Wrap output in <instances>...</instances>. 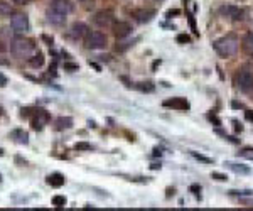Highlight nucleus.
<instances>
[{
    "label": "nucleus",
    "mask_w": 253,
    "mask_h": 211,
    "mask_svg": "<svg viewBox=\"0 0 253 211\" xmlns=\"http://www.w3.org/2000/svg\"><path fill=\"white\" fill-rule=\"evenodd\" d=\"M68 203V200L64 196H54L52 198V206H64Z\"/></svg>",
    "instance_id": "obj_23"
},
{
    "label": "nucleus",
    "mask_w": 253,
    "mask_h": 211,
    "mask_svg": "<svg viewBox=\"0 0 253 211\" xmlns=\"http://www.w3.org/2000/svg\"><path fill=\"white\" fill-rule=\"evenodd\" d=\"M64 182H66V179H64V176L59 172H54V174H51V176H47V184L52 186V188H61V186H64Z\"/></svg>",
    "instance_id": "obj_17"
},
{
    "label": "nucleus",
    "mask_w": 253,
    "mask_h": 211,
    "mask_svg": "<svg viewBox=\"0 0 253 211\" xmlns=\"http://www.w3.org/2000/svg\"><path fill=\"white\" fill-rule=\"evenodd\" d=\"M191 156L194 157L196 161H199V162H205V164H213V159L211 157H206V156H203V154H198V152H191Z\"/></svg>",
    "instance_id": "obj_21"
},
{
    "label": "nucleus",
    "mask_w": 253,
    "mask_h": 211,
    "mask_svg": "<svg viewBox=\"0 0 253 211\" xmlns=\"http://www.w3.org/2000/svg\"><path fill=\"white\" fill-rule=\"evenodd\" d=\"M253 191H230V194H242V196H248V194H252Z\"/></svg>",
    "instance_id": "obj_31"
},
{
    "label": "nucleus",
    "mask_w": 253,
    "mask_h": 211,
    "mask_svg": "<svg viewBox=\"0 0 253 211\" xmlns=\"http://www.w3.org/2000/svg\"><path fill=\"white\" fill-rule=\"evenodd\" d=\"M213 47L221 58H231V56H235L236 52H238L240 41L236 36H224V38H219L214 41Z\"/></svg>",
    "instance_id": "obj_1"
},
{
    "label": "nucleus",
    "mask_w": 253,
    "mask_h": 211,
    "mask_svg": "<svg viewBox=\"0 0 253 211\" xmlns=\"http://www.w3.org/2000/svg\"><path fill=\"white\" fill-rule=\"evenodd\" d=\"M189 191H191V193H194L196 196H198V194L201 193V186H199V184H191V186H189Z\"/></svg>",
    "instance_id": "obj_28"
},
{
    "label": "nucleus",
    "mask_w": 253,
    "mask_h": 211,
    "mask_svg": "<svg viewBox=\"0 0 253 211\" xmlns=\"http://www.w3.org/2000/svg\"><path fill=\"white\" fill-rule=\"evenodd\" d=\"M10 137L14 139L15 144H20V145H27L29 144V133L22 128H17V130H12Z\"/></svg>",
    "instance_id": "obj_15"
},
{
    "label": "nucleus",
    "mask_w": 253,
    "mask_h": 211,
    "mask_svg": "<svg viewBox=\"0 0 253 211\" xmlns=\"http://www.w3.org/2000/svg\"><path fill=\"white\" fill-rule=\"evenodd\" d=\"M210 120H211V122H214L216 125H221V122H219V120H218V117H214V115H210Z\"/></svg>",
    "instance_id": "obj_33"
},
{
    "label": "nucleus",
    "mask_w": 253,
    "mask_h": 211,
    "mask_svg": "<svg viewBox=\"0 0 253 211\" xmlns=\"http://www.w3.org/2000/svg\"><path fill=\"white\" fill-rule=\"evenodd\" d=\"M29 64L32 68H41L44 64V54L42 52H38V54H34L32 58H29Z\"/></svg>",
    "instance_id": "obj_20"
},
{
    "label": "nucleus",
    "mask_w": 253,
    "mask_h": 211,
    "mask_svg": "<svg viewBox=\"0 0 253 211\" xmlns=\"http://www.w3.org/2000/svg\"><path fill=\"white\" fill-rule=\"evenodd\" d=\"M164 107L166 108H172V110H179V112H186L189 110V101L182 96H174V98H167L164 100Z\"/></svg>",
    "instance_id": "obj_8"
},
{
    "label": "nucleus",
    "mask_w": 253,
    "mask_h": 211,
    "mask_svg": "<svg viewBox=\"0 0 253 211\" xmlns=\"http://www.w3.org/2000/svg\"><path fill=\"white\" fill-rule=\"evenodd\" d=\"M49 120H51L49 113L46 110H41V108H38V110L32 113L31 125H32V128H34V130H42V128L49 124Z\"/></svg>",
    "instance_id": "obj_7"
},
{
    "label": "nucleus",
    "mask_w": 253,
    "mask_h": 211,
    "mask_svg": "<svg viewBox=\"0 0 253 211\" xmlns=\"http://www.w3.org/2000/svg\"><path fill=\"white\" fill-rule=\"evenodd\" d=\"M10 49L15 56L31 58V56L36 54V44L32 39H15V41H12Z\"/></svg>",
    "instance_id": "obj_2"
},
{
    "label": "nucleus",
    "mask_w": 253,
    "mask_h": 211,
    "mask_svg": "<svg viewBox=\"0 0 253 211\" xmlns=\"http://www.w3.org/2000/svg\"><path fill=\"white\" fill-rule=\"evenodd\" d=\"M211 177H213V179H216V181H226L228 177H226V174H221V172H213L211 174Z\"/></svg>",
    "instance_id": "obj_26"
},
{
    "label": "nucleus",
    "mask_w": 253,
    "mask_h": 211,
    "mask_svg": "<svg viewBox=\"0 0 253 211\" xmlns=\"http://www.w3.org/2000/svg\"><path fill=\"white\" fill-rule=\"evenodd\" d=\"M5 51H7V46L2 42V41H0V54H3V52H5Z\"/></svg>",
    "instance_id": "obj_35"
},
{
    "label": "nucleus",
    "mask_w": 253,
    "mask_h": 211,
    "mask_svg": "<svg viewBox=\"0 0 253 211\" xmlns=\"http://www.w3.org/2000/svg\"><path fill=\"white\" fill-rule=\"evenodd\" d=\"M219 14L231 20H243L245 17V10L240 9L238 5H233V3H224V5H221L219 7Z\"/></svg>",
    "instance_id": "obj_6"
},
{
    "label": "nucleus",
    "mask_w": 253,
    "mask_h": 211,
    "mask_svg": "<svg viewBox=\"0 0 253 211\" xmlns=\"http://www.w3.org/2000/svg\"><path fill=\"white\" fill-rule=\"evenodd\" d=\"M135 88H137V90H140V91H154L152 83H137Z\"/></svg>",
    "instance_id": "obj_22"
},
{
    "label": "nucleus",
    "mask_w": 253,
    "mask_h": 211,
    "mask_svg": "<svg viewBox=\"0 0 253 211\" xmlns=\"http://www.w3.org/2000/svg\"><path fill=\"white\" fill-rule=\"evenodd\" d=\"M0 179H2V176H0Z\"/></svg>",
    "instance_id": "obj_37"
},
{
    "label": "nucleus",
    "mask_w": 253,
    "mask_h": 211,
    "mask_svg": "<svg viewBox=\"0 0 253 211\" xmlns=\"http://www.w3.org/2000/svg\"><path fill=\"white\" fill-rule=\"evenodd\" d=\"M112 31H113V36L118 39H124L126 36L132 34V26L128 22H124V20H117V22L112 24Z\"/></svg>",
    "instance_id": "obj_9"
},
{
    "label": "nucleus",
    "mask_w": 253,
    "mask_h": 211,
    "mask_svg": "<svg viewBox=\"0 0 253 211\" xmlns=\"http://www.w3.org/2000/svg\"><path fill=\"white\" fill-rule=\"evenodd\" d=\"M236 86L240 91L248 93L253 90V73L250 70H240L236 75Z\"/></svg>",
    "instance_id": "obj_4"
},
{
    "label": "nucleus",
    "mask_w": 253,
    "mask_h": 211,
    "mask_svg": "<svg viewBox=\"0 0 253 211\" xmlns=\"http://www.w3.org/2000/svg\"><path fill=\"white\" fill-rule=\"evenodd\" d=\"M14 14H15L14 7H12L10 3L0 0V15H2V17H10V15H14Z\"/></svg>",
    "instance_id": "obj_19"
},
{
    "label": "nucleus",
    "mask_w": 253,
    "mask_h": 211,
    "mask_svg": "<svg viewBox=\"0 0 253 211\" xmlns=\"http://www.w3.org/2000/svg\"><path fill=\"white\" fill-rule=\"evenodd\" d=\"M89 34V27L83 22H75L69 29V36L73 39H86V36Z\"/></svg>",
    "instance_id": "obj_10"
},
{
    "label": "nucleus",
    "mask_w": 253,
    "mask_h": 211,
    "mask_svg": "<svg viewBox=\"0 0 253 211\" xmlns=\"http://www.w3.org/2000/svg\"><path fill=\"white\" fill-rule=\"evenodd\" d=\"M10 27L15 34H26L29 31V19L24 14H14L10 19Z\"/></svg>",
    "instance_id": "obj_5"
},
{
    "label": "nucleus",
    "mask_w": 253,
    "mask_h": 211,
    "mask_svg": "<svg viewBox=\"0 0 253 211\" xmlns=\"http://www.w3.org/2000/svg\"><path fill=\"white\" fill-rule=\"evenodd\" d=\"M46 17H47L49 22L54 24V26H63V24L66 22L68 15H63V14H59V12H56L52 9H47L46 10Z\"/></svg>",
    "instance_id": "obj_14"
},
{
    "label": "nucleus",
    "mask_w": 253,
    "mask_h": 211,
    "mask_svg": "<svg viewBox=\"0 0 253 211\" xmlns=\"http://www.w3.org/2000/svg\"><path fill=\"white\" fill-rule=\"evenodd\" d=\"M245 119L248 122H253V112L252 110H245Z\"/></svg>",
    "instance_id": "obj_30"
},
{
    "label": "nucleus",
    "mask_w": 253,
    "mask_h": 211,
    "mask_svg": "<svg viewBox=\"0 0 253 211\" xmlns=\"http://www.w3.org/2000/svg\"><path fill=\"white\" fill-rule=\"evenodd\" d=\"M5 84H7V78L0 73V86H5Z\"/></svg>",
    "instance_id": "obj_32"
},
{
    "label": "nucleus",
    "mask_w": 253,
    "mask_h": 211,
    "mask_svg": "<svg viewBox=\"0 0 253 211\" xmlns=\"http://www.w3.org/2000/svg\"><path fill=\"white\" fill-rule=\"evenodd\" d=\"M132 17L137 20V22H150L154 17H156V10L154 9H138V10H132Z\"/></svg>",
    "instance_id": "obj_13"
},
{
    "label": "nucleus",
    "mask_w": 253,
    "mask_h": 211,
    "mask_svg": "<svg viewBox=\"0 0 253 211\" xmlns=\"http://www.w3.org/2000/svg\"><path fill=\"white\" fill-rule=\"evenodd\" d=\"M64 70L75 73V71H78V64H75V63H64Z\"/></svg>",
    "instance_id": "obj_25"
},
{
    "label": "nucleus",
    "mask_w": 253,
    "mask_h": 211,
    "mask_svg": "<svg viewBox=\"0 0 253 211\" xmlns=\"http://www.w3.org/2000/svg\"><path fill=\"white\" fill-rule=\"evenodd\" d=\"M175 39H177V42H181V44H186V42H189V41H191V38L187 34H179Z\"/></svg>",
    "instance_id": "obj_27"
},
{
    "label": "nucleus",
    "mask_w": 253,
    "mask_h": 211,
    "mask_svg": "<svg viewBox=\"0 0 253 211\" xmlns=\"http://www.w3.org/2000/svg\"><path fill=\"white\" fill-rule=\"evenodd\" d=\"M75 149H76V151H89V149H91V145L86 144V142H80V144L75 145Z\"/></svg>",
    "instance_id": "obj_24"
},
{
    "label": "nucleus",
    "mask_w": 253,
    "mask_h": 211,
    "mask_svg": "<svg viewBox=\"0 0 253 211\" xmlns=\"http://www.w3.org/2000/svg\"><path fill=\"white\" fill-rule=\"evenodd\" d=\"M73 127V119L71 117H59L56 120V130H64V128Z\"/></svg>",
    "instance_id": "obj_18"
},
{
    "label": "nucleus",
    "mask_w": 253,
    "mask_h": 211,
    "mask_svg": "<svg viewBox=\"0 0 253 211\" xmlns=\"http://www.w3.org/2000/svg\"><path fill=\"white\" fill-rule=\"evenodd\" d=\"M179 14V10H169L167 12V17H170V15H177Z\"/></svg>",
    "instance_id": "obj_36"
},
{
    "label": "nucleus",
    "mask_w": 253,
    "mask_h": 211,
    "mask_svg": "<svg viewBox=\"0 0 253 211\" xmlns=\"http://www.w3.org/2000/svg\"><path fill=\"white\" fill-rule=\"evenodd\" d=\"M14 3H17V5H24V3H27V2H31V0H12Z\"/></svg>",
    "instance_id": "obj_34"
},
{
    "label": "nucleus",
    "mask_w": 253,
    "mask_h": 211,
    "mask_svg": "<svg viewBox=\"0 0 253 211\" xmlns=\"http://www.w3.org/2000/svg\"><path fill=\"white\" fill-rule=\"evenodd\" d=\"M107 44H108V39L103 32L89 31V34L86 36V39H84V46H86L88 49H105Z\"/></svg>",
    "instance_id": "obj_3"
},
{
    "label": "nucleus",
    "mask_w": 253,
    "mask_h": 211,
    "mask_svg": "<svg viewBox=\"0 0 253 211\" xmlns=\"http://www.w3.org/2000/svg\"><path fill=\"white\" fill-rule=\"evenodd\" d=\"M242 49L247 56L253 58V32H248L242 41Z\"/></svg>",
    "instance_id": "obj_16"
},
{
    "label": "nucleus",
    "mask_w": 253,
    "mask_h": 211,
    "mask_svg": "<svg viewBox=\"0 0 253 211\" xmlns=\"http://www.w3.org/2000/svg\"><path fill=\"white\" fill-rule=\"evenodd\" d=\"M49 9L59 12V14H63V15H69L73 12V3L69 2V0H52Z\"/></svg>",
    "instance_id": "obj_12"
},
{
    "label": "nucleus",
    "mask_w": 253,
    "mask_h": 211,
    "mask_svg": "<svg viewBox=\"0 0 253 211\" xmlns=\"http://www.w3.org/2000/svg\"><path fill=\"white\" fill-rule=\"evenodd\" d=\"M93 2H95V0H81V3H83V5L86 7V9H91V7H93Z\"/></svg>",
    "instance_id": "obj_29"
},
{
    "label": "nucleus",
    "mask_w": 253,
    "mask_h": 211,
    "mask_svg": "<svg viewBox=\"0 0 253 211\" xmlns=\"http://www.w3.org/2000/svg\"><path fill=\"white\" fill-rule=\"evenodd\" d=\"M93 20H95L96 26L100 27H110L115 20H113V14L108 10H100L95 14V17H93Z\"/></svg>",
    "instance_id": "obj_11"
}]
</instances>
